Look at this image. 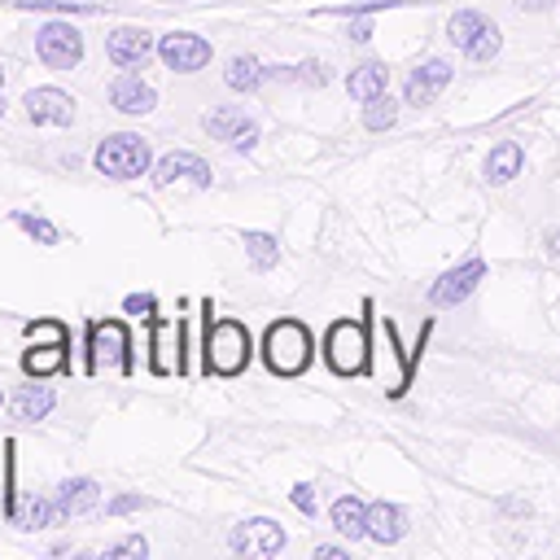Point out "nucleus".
<instances>
[{
	"mask_svg": "<svg viewBox=\"0 0 560 560\" xmlns=\"http://www.w3.org/2000/svg\"><path fill=\"white\" fill-rule=\"evenodd\" d=\"M249 363V328L236 319H214L210 324V302H206V346H201V368L214 376H236Z\"/></svg>",
	"mask_w": 560,
	"mask_h": 560,
	"instance_id": "1",
	"label": "nucleus"
},
{
	"mask_svg": "<svg viewBox=\"0 0 560 560\" xmlns=\"http://www.w3.org/2000/svg\"><path fill=\"white\" fill-rule=\"evenodd\" d=\"M311 332L298 324V319H276L271 328H267V337H262V354H267V368L276 372V376H298V372H306V363H311Z\"/></svg>",
	"mask_w": 560,
	"mask_h": 560,
	"instance_id": "2",
	"label": "nucleus"
},
{
	"mask_svg": "<svg viewBox=\"0 0 560 560\" xmlns=\"http://www.w3.org/2000/svg\"><path fill=\"white\" fill-rule=\"evenodd\" d=\"M92 162L109 179H136V175L149 171V144L140 136H131V131H118V136H109V140L96 144V158Z\"/></svg>",
	"mask_w": 560,
	"mask_h": 560,
	"instance_id": "3",
	"label": "nucleus"
},
{
	"mask_svg": "<svg viewBox=\"0 0 560 560\" xmlns=\"http://www.w3.org/2000/svg\"><path fill=\"white\" fill-rule=\"evenodd\" d=\"M324 359L337 376H354L368 368V328L359 319H337L324 337Z\"/></svg>",
	"mask_w": 560,
	"mask_h": 560,
	"instance_id": "4",
	"label": "nucleus"
},
{
	"mask_svg": "<svg viewBox=\"0 0 560 560\" xmlns=\"http://www.w3.org/2000/svg\"><path fill=\"white\" fill-rule=\"evenodd\" d=\"M131 372V337L122 319H105L88 328V372Z\"/></svg>",
	"mask_w": 560,
	"mask_h": 560,
	"instance_id": "5",
	"label": "nucleus"
},
{
	"mask_svg": "<svg viewBox=\"0 0 560 560\" xmlns=\"http://www.w3.org/2000/svg\"><path fill=\"white\" fill-rule=\"evenodd\" d=\"M35 52H39L44 66L70 70V66H79V57H83V35H79L70 22H44V26L35 31Z\"/></svg>",
	"mask_w": 560,
	"mask_h": 560,
	"instance_id": "6",
	"label": "nucleus"
},
{
	"mask_svg": "<svg viewBox=\"0 0 560 560\" xmlns=\"http://www.w3.org/2000/svg\"><path fill=\"white\" fill-rule=\"evenodd\" d=\"M158 57L175 70V74H192L210 61V44L201 35H188V31H175V35H162L158 44Z\"/></svg>",
	"mask_w": 560,
	"mask_h": 560,
	"instance_id": "7",
	"label": "nucleus"
},
{
	"mask_svg": "<svg viewBox=\"0 0 560 560\" xmlns=\"http://www.w3.org/2000/svg\"><path fill=\"white\" fill-rule=\"evenodd\" d=\"M284 547V529L267 516H254V521H241L232 529V551L241 556H276Z\"/></svg>",
	"mask_w": 560,
	"mask_h": 560,
	"instance_id": "8",
	"label": "nucleus"
},
{
	"mask_svg": "<svg viewBox=\"0 0 560 560\" xmlns=\"http://www.w3.org/2000/svg\"><path fill=\"white\" fill-rule=\"evenodd\" d=\"M105 52H109V61H114V66H122V70H140V66L158 52V44H153V35H149V31H140V26H122V31H114V35H109Z\"/></svg>",
	"mask_w": 560,
	"mask_h": 560,
	"instance_id": "9",
	"label": "nucleus"
},
{
	"mask_svg": "<svg viewBox=\"0 0 560 560\" xmlns=\"http://www.w3.org/2000/svg\"><path fill=\"white\" fill-rule=\"evenodd\" d=\"M206 131H210L214 140H228V144H232V149H241V153H249V149L258 144V127H254V122H245V114H241V109H232V105L210 109V114H206Z\"/></svg>",
	"mask_w": 560,
	"mask_h": 560,
	"instance_id": "10",
	"label": "nucleus"
},
{
	"mask_svg": "<svg viewBox=\"0 0 560 560\" xmlns=\"http://www.w3.org/2000/svg\"><path fill=\"white\" fill-rule=\"evenodd\" d=\"M22 105H26L31 122H48V127H66L74 118V96L61 88H35V92H26Z\"/></svg>",
	"mask_w": 560,
	"mask_h": 560,
	"instance_id": "11",
	"label": "nucleus"
},
{
	"mask_svg": "<svg viewBox=\"0 0 560 560\" xmlns=\"http://www.w3.org/2000/svg\"><path fill=\"white\" fill-rule=\"evenodd\" d=\"M451 74H455V70H451V61H442V57L416 66L411 79H407V105H433L438 92L451 83Z\"/></svg>",
	"mask_w": 560,
	"mask_h": 560,
	"instance_id": "12",
	"label": "nucleus"
},
{
	"mask_svg": "<svg viewBox=\"0 0 560 560\" xmlns=\"http://www.w3.org/2000/svg\"><path fill=\"white\" fill-rule=\"evenodd\" d=\"M481 276H486V262H481V258L459 262L455 271H446V276L433 284V302H438V306H455V302H464V298L481 284Z\"/></svg>",
	"mask_w": 560,
	"mask_h": 560,
	"instance_id": "13",
	"label": "nucleus"
},
{
	"mask_svg": "<svg viewBox=\"0 0 560 560\" xmlns=\"http://www.w3.org/2000/svg\"><path fill=\"white\" fill-rule=\"evenodd\" d=\"M179 341H184V324H166V319H153V372L158 376H179L184 372V359H179Z\"/></svg>",
	"mask_w": 560,
	"mask_h": 560,
	"instance_id": "14",
	"label": "nucleus"
},
{
	"mask_svg": "<svg viewBox=\"0 0 560 560\" xmlns=\"http://www.w3.org/2000/svg\"><path fill=\"white\" fill-rule=\"evenodd\" d=\"M175 179H192L197 188H206V184H210V166H206L197 153H166V158L153 166V184L166 188V184H175Z\"/></svg>",
	"mask_w": 560,
	"mask_h": 560,
	"instance_id": "15",
	"label": "nucleus"
},
{
	"mask_svg": "<svg viewBox=\"0 0 560 560\" xmlns=\"http://www.w3.org/2000/svg\"><path fill=\"white\" fill-rule=\"evenodd\" d=\"M109 101H114V109H122V114H149V109L158 105L153 88L140 83L136 74H118V79L109 83Z\"/></svg>",
	"mask_w": 560,
	"mask_h": 560,
	"instance_id": "16",
	"label": "nucleus"
},
{
	"mask_svg": "<svg viewBox=\"0 0 560 560\" xmlns=\"http://www.w3.org/2000/svg\"><path fill=\"white\" fill-rule=\"evenodd\" d=\"M96 499H101V486L92 477H70V481L57 486V499L52 503H57L61 516H83V512L96 508Z\"/></svg>",
	"mask_w": 560,
	"mask_h": 560,
	"instance_id": "17",
	"label": "nucleus"
},
{
	"mask_svg": "<svg viewBox=\"0 0 560 560\" xmlns=\"http://www.w3.org/2000/svg\"><path fill=\"white\" fill-rule=\"evenodd\" d=\"M402 534H407V516H402L398 503H385V499H381V503L368 508V538H376V542L389 547V542H398Z\"/></svg>",
	"mask_w": 560,
	"mask_h": 560,
	"instance_id": "18",
	"label": "nucleus"
},
{
	"mask_svg": "<svg viewBox=\"0 0 560 560\" xmlns=\"http://www.w3.org/2000/svg\"><path fill=\"white\" fill-rule=\"evenodd\" d=\"M66 350L61 341H31V350L22 354V372L26 376H52V372H66Z\"/></svg>",
	"mask_w": 560,
	"mask_h": 560,
	"instance_id": "19",
	"label": "nucleus"
},
{
	"mask_svg": "<svg viewBox=\"0 0 560 560\" xmlns=\"http://www.w3.org/2000/svg\"><path fill=\"white\" fill-rule=\"evenodd\" d=\"M385 83H389V70L381 66V61H363V66H354L350 74H346V92L354 96V101H372V96H381L385 92Z\"/></svg>",
	"mask_w": 560,
	"mask_h": 560,
	"instance_id": "20",
	"label": "nucleus"
},
{
	"mask_svg": "<svg viewBox=\"0 0 560 560\" xmlns=\"http://www.w3.org/2000/svg\"><path fill=\"white\" fill-rule=\"evenodd\" d=\"M521 166H525V149H521L516 140H503V144H494L490 158H486V179H490V184H508V179L521 175Z\"/></svg>",
	"mask_w": 560,
	"mask_h": 560,
	"instance_id": "21",
	"label": "nucleus"
},
{
	"mask_svg": "<svg viewBox=\"0 0 560 560\" xmlns=\"http://www.w3.org/2000/svg\"><path fill=\"white\" fill-rule=\"evenodd\" d=\"M332 529L346 534V538H363L368 534V508L354 499V494H341L332 503Z\"/></svg>",
	"mask_w": 560,
	"mask_h": 560,
	"instance_id": "22",
	"label": "nucleus"
},
{
	"mask_svg": "<svg viewBox=\"0 0 560 560\" xmlns=\"http://www.w3.org/2000/svg\"><path fill=\"white\" fill-rule=\"evenodd\" d=\"M486 26H490V22H486L477 9H459V13H451V22H446V39H451L455 48H464V52H468Z\"/></svg>",
	"mask_w": 560,
	"mask_h": 560,
	"instance_id": "23",
	"label": "nucleus"
},
{
	"mask_svg": "<svg viewBox=\"0 0 560 560\" xmlns=\"http://www.w3.org/2000/svg\"><path fill=\"white\" fill-rule=\"evenodd\" d=\"M61 512H57V503H48V499H26V503H18L13 512H9V521L13 525H22V529H44V525H52Z\"/></svg>",
	"mask_w": 560,
	"mask_h": 560,
	"instance_id": "24",
	"label": "nucleus"
},
{
	"mask_svg": "<svg viewBox=\"0 0 560 560\" xmlns=\"http://www.w3.org/2000/svg\"><path fill=\"white\" fill-rule=\"evenodd\" d=\"M13 411H18V420H44L52 411V389L48 385H26L13 398Z\"/></svg>",
	"mask_w": 560,
	"mask_h": 560,
	"instance_id": "25",
	"label": "nucleus"
},
{
	"mask_svg": "<svg viewBox=\"0 0 560 560\" xmlns=\"http://www.w3.org/2000/svg\"><path fill=\"white\" fill-rule=\"evenodd\" d=\"M262 79H267V70H262L254 57H245V52H241V57H232V61H228V88H236V92H254Z\"/></svg>",
	"mask_w": 560,
	"mask_h": 560,
	"instance_id": "26",
	"label": "nucleus"
},
{
	"mask_svg": "<svg viewBox=\"0 0 560 560\" xmlns=\"http://www.w3.org/2000/svg\"><path fill=\"white\" fill-rule=\"evenodd\" d=\"M245 254H249V262H254L258 271H267V267L280 262V245H276V236H267V232H245Z\"/></svg>",
	"mask_w": 560,
	"mask_h": 560,
	"instance_id": "27",
	"label": "nucleus"
},
{
	"mask_svg": "<svg viewBox=\"0 0 560 560\" xmlns=\"http://www.w3.org/2000/svg\"><path fill=\"white\" fill-rule=\"evenodd\" d=\"M394 118H398V105H394L385 92L372 96L368 109H363V127H368V131H385V127H394Z\"/></svg>",
	"mask_w": 560,
	"mask_h": 560,
	"instance_id": "28",
	"label": "nucleus"
},
{
	"mask_svg": "<svg viewBox=\"0 0 560 560\" xmlns=\"http://www.w3.org/2000/svg\"><path fill=\"white\" fill-rule=\"evenodd\" d=\"M26 341H61V346H70V332L57 319H35V324H26Z\"/></svg>",
	"mask_w": 560,
	"mask_h": 560,
	"instance_id": "29",
	"label": "nucleus"
},
{
	"mask_svg": "<svg viewBox=\"0 0 560 560\" xmlns=\"http://www.w3.org/2000/svg\"><path fill=\"white\" fill-rule=\"evenodd\" d=\"M18 219V228H26L39 245H57V228L48 223V219H39V214H13Z\"/></svg>",
	"mask_w": 560,
	"mask_h": 560,
	"instance_id": "30",
	"label": "nucleus"
},
{
	"mask_svg": "<svg viewBox=\"0 0 560 560\" xmlns=\"http://www.w3.org/2000/svg\"><path fill=\"white\" fill-rule=\"evenodd\" d=\"M494 52H499V26L490 22V26H486V31L477 35V44L468 48V57H472V61H490Z\"/></svg>",
	"mask_w": 560,
	"mask_h": 560,
	"instance_id": "31",
	"label": "nucleus"
},
{
	"mask_svg": "<svg viewBox=\"0 0 560 560\" xmlns=\"http://www.w3.org/2000/svg\"><path fill=\"white\" fill-rule=\"evenodd\" d=\"M289 499H293V508H298L302 516H315V486H306V481H298V486L289 490Z\"/></svg>",
	"mask_w": 560,
	"mask_h": 560,
	"instance_id": "32",
	"label": "nucleus"
},
{
	"mask_svg": "<svg viewBox=\"0 0 560 560\" xmlns=\"http://www.w3.org/2000/svg\"><path fill=\"white\" fill-rule=\"evenodd\" d=\"M144 551H149V547H144V538H122V542L105 547V556H109V560H122V556H136V560H140Z\"/></svg>",
	"mask_w": 560,
	"mask_h": 560,
	"instance_id": "33",
	"label": "nucleus"
},
{
	"mask_svg": "<svg viewBox=\"0 0 560 560\" xmlns=\"http://www.w3.org/2000/svg\"><path fill=\"white\" fill-rule=\"evenodd\" d=\"M122 311H127V315H140V319H153V311H158V306H153V298H149V293H131V298L122 302Z\"/></svg>",
	"mask_w": 560,
	"mask_h": 560,
	"instance_id": "34",
	"label": "nucleus"
},
{
	"mask_svg": "<svg viewBox=\"0 0 560 560\" xmlns=\"http://www.w3.org/2000/svg\"><path fill=\"white\" fill-rule=\"evenodd\" d=\"M144 499L140 494H118V499H109V508L105 512H114V516H122V512H131V508H140Z\"/></svg>",
	"mask_w": 560,
	"mask_h": 560,
	"instance_id": "35",
	"label": "nucleus"
},
{
	"mask_svg": "<svg viewBox=\"0 0 560 560\" xmlns=\"http://www.w3.org/2000/svg\"><path fill=\"white\" fill-rule=\"evenodd\" d=\"M350 35H354L359 44H368V39H372V22H368V18H354V22H350Z\"/></svg>",
	"mask_w": 560,
	"mask_h": 560,
	"instance_id": "36",
	"label": "nucleus"
},
{
	"mask_svg": "<svg viewBox=\"0 0 560 560\" xmlns=\"http://www.w3.org/2000/svg\"><path fill=\"white\" fill-rule=\"evenodd\" d=\"M315 556H319V560H346L341 547H315Z\"/></svg>",
	"mask_w": 560,
	"mask_h": 560,
	"instance_id": "37",
	"label": "nucleus"
},
{
	"mask_svg": "<svg viewBox=\"0 0 560 560\" xmlns=\"http://www.w3.org/2000/svg\"><path fill=\"white\" fill-rule=\"evenodd\" d=\"M547 254H556V258H560V228H551V232H547Z\"/></svg>",
	"mask_w": 560,
	"mask_h": 560,
	"instance_id": "38",
	"label": "nucleus"
},
{
	"mask_svg": "<svg viewBox=\"0 0 560 560\" xmlns=\"http://www.w3.org/2000/svg\"><path fill=\"white\" fill-rule=\"evenodd\" d=\"M525 4H529V9H542L547 0H521V9H525Z\"/></svg>",
	"mask_w": 560,
	"mask_h": 560,
	"instance_id": "39",
	"label": "nucleus"
},
{
	"mask_svg": "<svg viewBox=\"0 0 560 560\" xmlns=\"http://www.w3.org/2000/svg\"><path fill=\"white\" fill-rule=\"evenodd\" d=\"M0 88H4V70H0Z\"/></svg>",
	"mask_w": 560,
	"mask_h": 560,
	"instance_id": "40",
	"label": "nucleus"
},
{
	"mask_svg": "<svg viewBox=\"0 0 560 560\" xmlns=\"http://www.w3.org/2000/svg\"><path fill=\"white\" fill-rule=\"evenodd\" d=\"M0 114H4V105H0Z\"/></svg>",
	"mask_w": 560,
	"mask_h": 560,
	"instance_id": "41",
	"label": "nucleus"
},
{
	"mask_svg": "<svg viewBox=\"0 0 560 560\" xmlns=\"http://www.w3.org/2000/svg\"><path fill=\"white\" fill-rule=\"evenodd\" d=\"M0 402H4V394H0Z\"/></svg>",
	"mask_w": 560,
	"mask_h": 560,
	"instance_id": "42",
	"label": "nucleus"
}]
</instances>
